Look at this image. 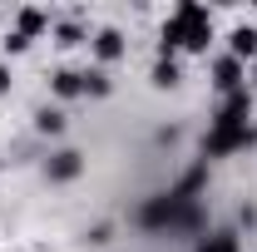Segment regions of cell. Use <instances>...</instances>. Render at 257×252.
Masks as SVG:
<instances>
[{
  "label": "cell",
  "instance_id": "obj_1",
  "mask_svg": "<svg viewBox=\"0 0 257 252\" xmlns=\"http://www.w3.org/2000/svg\"><path fill=\"white\" fill-rule=\"evenodd\" d=\"M208 40H213V15H208L203 5L183 0V5L168 15V25H163L159 60H173L178 50H193V55H203V50H208Z\"/></svg>",
  "mask_w": 257,
  "mask_h": 252
},
{
  "label": "cell",
  "instance_id": "obj_2",
  "mask_svg": "<svg viewBox=\"0 0 257 252\" xmlns=\"http://www.w3.org/2000/svg\"><path fill=\"white\" fill-rule=\"evenodd\" d=\"M139 227L198 232V227H203V213H198V203H188V198H178V193L168 188V193H159L154 203H144V208H139Z\"/></svg>",
  "mask_w": 257,
  "mask_h": 252
},
{
  "label": "cell",
  "instance_id": "obj_3",
  "mask_svg": "<svg viewBox=\"0 0 257 252\" xmlns=\"http://www.w3.org/2000/svg\"><path fill=\"white\" fill-rule=\"evenodd\" d=\"M257 144V129H208V139H203V158H227L237 154V149H252Z\"/></svg>",
  "mask_w": 257,
  "mask_h": 252
},
{
  "label": "cell",
  "instance_id": "obj_4",
  "mask_svg": "<svg viewBox=\"0 0 257 252\" xmlns=\"http://www.w3.org/2000/svg\"><path fill=\"white\" fill-rule=\"evenodd\" d=\"M247 114H252V89L242 84L237 94L223 99V109L213 114V129H242V124H247Z\"/></svg>",
  "mask_w": 257,
  "mask_h": 252
},
{
  "label": "cell",
  "instance_id": "obj_5",
  "mask_svg": "<svg viewBox=\"0 0 257 252\" xmlns=\"http://www.w3.org/2000/svg\"><path fill=\"white\" fill-rule=\"evenodd\" d=\"M242 79H247V69H242V60H232V55H223V60L213 64V84H218L223 94H237V89H242Z\"/></svg>",
  "mask_w": 257,
  "mask_h": 252
},
{
  "label": "cell",
  "instance_id": "obj_6",
  "mask_svg": "<svg viewBox=\"0 0 257 252\" xmlns=\"http://www.w3.org/2000/svg\"><path fill=\"white\" fill-rule=\"evenodd\" d=\"M79 168H84V158L74 154V149H60V154L50 158V168H45V173H50L55 183H69V178H79Z\"/></svg>",
  "mask_w": 257,
  "mask_h": 252
},
{
  "label": "cell",
  "instance_id": "obj_7",
  "mask_svg": "<svg viewBox=\"0 0 257 252\" xmlns=\"http://www.w3.org/2000/svg\"><path fill=\"white\" fill-rule=\"evenodd\" d=\"M203 183H208V163H198V168H188L178 183H173V193L178 198H188V203H198V193H203Z\"/></svg>",
  "mask_w": 257,
  "mask_h": 252
},
{
  "label": "cell",
  "instance_id": "obj_8",
  "mask_svg": "<svg viewBox=\"0 0 257 252\" xmlns=\"http://www.w3.org/2000/svg\"><path fill=\"white\" fill-rule=\"evenodd\" d=\"M193 252H242V242H237V232H232V227H218V232H208Z\"/></svg>",
  "mask_w": 257,
  "mask_h": 252
},
{
  "label": "cell",
  "instance_id": "obj_9",
  "mask_svg": "<svg viewBox=\"0 0 257 252\" xmlns=\"http://www.w3.org/2000/svg\"><path fill=\"white\" fill-rule=\"evenodd\" d=\"M55 94L60 99H74V94H84V69H55Z\"/></svg>",
  "mask_w": 257,
  "mask_h": 252
},
{
  "label": "cell",
  "instance_id": "obj_10",
  "mask_svg": "<svg viewBox=\"0 0 257 252\" xmlns=\"http://www.w3.org/2000/svg\"><path fill=\"white\" fill-rule=\"evenodd\" d=\"M94 55L99 60H119V55H124V35L119 30H99L94 35Z\"/></svg>",
  "mask_w": 257,
  "mask_h": 252
},
{
  "label": "cell",
  "instance_id": "obj_11",
  "mask_svg": "<svg viewBox=\"0 0 257 252\" xmlns=\"http://www.w3.org/2000/svg\"><path fill=\"white\" fill-rule=\"evenodd\" d=\"M257 55V30L252 25H237L232 30V60H252Z\"/></svg>",
  "mask_w": 257,
  "mask_h": 252
},
{
  "label": "cell",
  "instance_id": "obj_12",
  "mask_svg": "<svg viewBox=\"0 0 257 252\" xmlns=\"http://www.w3.org/2000/svg\"><path fill=\"white\" fill-rule=\"evenodd\" d=\"M50 30V15L45 10H20V25H15V35H25V40H35V35Z\"/></svg>",
  "mask_w": 257,
  "mask_h": 252
},
{
  "label": "cell",
  "instance_id": "obj_13",
  "mask_svg": "<svg viewBox=\"0 0 257 252\" xmlns=\"http://www.w3.org/2000/svg\"><path fill=\"white\" fill-rule=\"evenodd\" d=\"M178 79H183V69H178V60H159V64H154V84H159V89H173Z\"/></svg>",
  "mask_w": 257,
  "mask_h": 252
},
{
  "label": "cell",
  "instance_id": "obj_14",
  "mask_svg": "<svg viewBox=\"0 0 257 252\" xmlns=\"http://www.w3.org/2000/svg\"><path fill=\"white\" fill-rule=\"evenodd\" d=\"M35 129L40 134H64V114L60 109H35Z\"/></svg>",
  "mask_w": 257,
  "mask_h": 252
},
{
  "label": "cell",
  "instance_id": "obj_15",
  "mask_svg": "<svg viewBox=\"0 0 257 252\" xmlns=\"http://www.w3.org/2000/svg\"><path fill=\"white\" fill-rule=\"evenodd\" d=\"M84 94H94V99L109 94V74L104 69H84Z\"/></svg>",
  "mask_w": 257,
  "mask_h": 252
},
{
  "label": "cell",
  "instance_id": "obj_16",
  "mask_svg": "<svg viewBox=\"0 0 257 252\" xmlns=\"http://www.w3.org/2000/svg\"><path fill=\"white\" fill-rule=\"evenodd\" d=\"M55 35H60V45H79V40H84V30H79L74 20H64V25H60Z\"/></svg>",
  "mask_w": 257,
  "mask_h": 252
},
{
  "label": "cell",
  "instance_id": "obj_17",
  "mask_svg": "<svg viewBox=\"0 0 257 252\" xmlns=\"http://www.w3.org/2000/svg\"><path fill=\"white\" fill-rule=\"evenodd\" d=\"M25 45H30V40H25V35H15V30L5 35V50H10V55H20V50H25Z\"/></svg>",
  "mask_w": 257,
  "mask_h": 252
},
{
  "label": "cell",
  "instance_id": "obj_18",
  "mask_svg": "<svg viewBox=\"0 0 257 252\" xmlns=\"http://www.w3.org/2000/svg\"><path fill=\"white\" fill-rule=\"evenodd\" d=\"M109 237H114V227H109V222H99V227H89V242H109Z\"/></svg>",
  "mask_w": 257,
  "mask_h": 252
},
{
  "label": "cell",
  "instance_id": "obj_19",
  "mask_svg": "<svg viewBox=\"0 0 257 252\" xmlns=\"http://www.w3.org/2000/svg\"><path fill=\"white\" fill-rule=\"evenodd\" d=\"M5 89H10V69L0 64V94H5Z\"/></svg>",
  "mask_w": 257,
  "mask_h": 252
}]
</instances>
